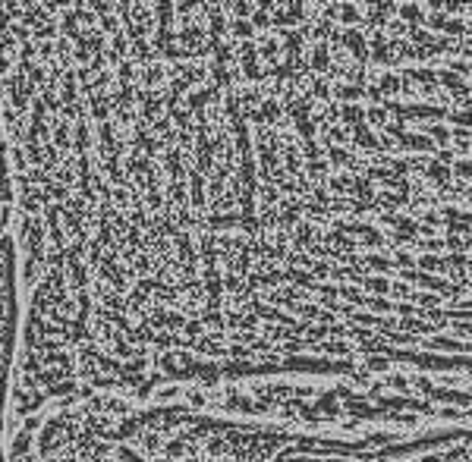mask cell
Listing matches in <instances>:
<instances>
[{
	"label": "cell",
	"instance_id": "cell-1",
	"mask_svg": "<svg viewBox=\"0 0 472 462\" xmlns=\"http://www.w3.org/2000/svg\"><path fill=\"white\" fill-rule=\"evenodd\" d=\"M472 101V0H202L155 142L328 182L419 173Z\"/></svg>",
	"mask_w": 472,
	"mask_h": 462
}]
</instances>
